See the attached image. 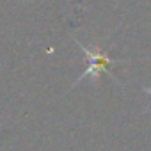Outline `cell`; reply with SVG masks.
Returning a JSON list of instances; mask_svg holds the SVG:
<instances>
[{
  "label": "cell",
  "mask_w": 151,
  "mask_h": 151,
  "mask_svg": "<svg viewBox=\"0 0 151 151\" xmlns=\"http://www.w3.org/2000/svg\"><path fill=\"white\" fill-rule=\"evenodd\" d=\"M80 45V43H78ZM80 48L86 52V55H87V59H89V66H87V69L80 75V78L78 80H82V78H86L87 75H96L100 73V71H109V68H110V64H114V62H117V60H112V59H109L105 53H101V52H93V50H89V48H86L84 45H80Z\"/></svg>",
  "instance_id": "obj_1"
}]
</instances>
